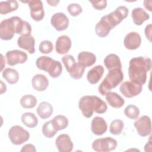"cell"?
Here are the masks:
<instances>
[{"label": "cell", "instance_id": "obj_8", "mask_svg": "<svg viewBox=\"0 0 152 152\" xmlns=\"http://www.w3.org/2000/svg\"><path fill=\"white\" fill-rule=\"evenodd\" d=\"M128 12V9L125 6H119L114 11L103 17L112 29L127 17Z\"/></svg>", "mask_w": 152, "mask_h": 152}, {"label": "cell", "instance_id": "obj_36", "mask_svg": "<svg viewBox=\"0 0 152 152\" xmlns=\"http://www.w3.org/2000/svg\"><path fill=\"white\" fill-rule=\"evenodd\" d=\"M124 114L131 119H137L140 115L139 108L134 104H129L124 109Z\"/></svg>", "mask_w": 152, "mask_h": 152}, {"label": "cell", "instance_id": "obj_3", "mask_svg": "<svg viewBox=\"0 0 152 152\" xmlns=\"http://www.w3.org/2000/svg\"><path fill=\"white\" fill-rule=\"evenodd\" d=\"M124 78V74L121 68H115L109 71L108 74L99 86L98 90L102 96L117 87Z\"/></svg>", "mask_w": 152, "mask_h": 152}, {"label": "cell", "instance_id": "obj_42", "mask_svg": "<svg viewBox=\"0 0 152 152\" xmlns=\"http://www.w3.org/2000/svg\"><path fill=\"white\" fill-rule=\"evenodd\" d=\"M151 141L150 140V141L145 145V147H144V150H145V151H151Z\"/></svg>", "mask_w": 152, "mask_h": 152}, {"label": "cell", "instance_id": "obj_19", "mask_svg": "<svg viewBox=\"0 0 152 152\" xmlns=\"http://www.w3.org/2000/svg\"><path fill=\"white\" fill-rule=\"evenodd\" d=\"M107 129V125L102 117L95 116L91 123V131L96 135H102Z\"/></svg>", "mask_w": 152, "mask_h": 152}, {"label": "cell", "instance_id": "obj_33", "mask_svg": "<svg viewBox=\"0 0 152 152\" xmlns=\"http://www.w3.org/2000/svg\"><path fill=\"white\" fill-rule=\"evenodd\" d=\"M52 122L58 131L64 129L68 125V119L64 115H59L55 116L52 119Z\"/></svg>", "mask_w": 152, "mask_h": 152}, {"label": "cell", "instance_id": "obj_4", "mask_svg": "<svg viewBox=\"0 0 152 152\" xmlns=\"http://www.w3.org/2000/svg\"><path fill=\"white\" fill-rule=\"evenodd\" d=\"M36 65L38 69L48 72L53 78L59 77L62 74V66L61 62L49 56H40L36 59Z\"/></svg>", "mask_w": 152, "mask_h": 152}, {"label": "cell", "instance_id": "obj_18", "mask_svg": "<svg viewBox=\"0 0 152 152\" xmlns=\"http://www.w3.org/2000/svg\"><path fill=\"white\" fill-rule=\"evenodd\" d=\"M72 42L69 36L62 35L58 37L55 43L56 52L61 55H64L69 52L71 48Z\"/></svg>", "mask_w": 152, "mask_h": 152}, {"label": "cell", "instance_id": "obj_6", "mask_svg": "<svg viewBox=\"0 0 152 152\" xmlns=\"http://www.w3.org/2000/svg\"><path fill=\"white\" fill-rule=\"evenodd\" d=\"M21 18L13 16L2 20L0 23V38L3 40L12 39L16 33L17 24Z\"/></svg>", "mask_w": 152, "mask_h": 152}, {"label": "cell", "instance_id": "obj_13", "mask_svg": "<svg viewBox=\"0 0 152 152\" xmlns=\"http://www.w3.org/2000/svg\"><path fill=\"white\" fill-rule=\"evenodd\" d=\"M7 63L8 65L14 66L18 64H24L27 60V55L20 50H12L8 51L5 54Z\"/></svg>", "mask_w": 152, "mask_h": 152}, {"label": "cell", "instance_id": "obj_34", "mask_svg": "<svg viewBox=\"0 0 152 152\" xmlns=\"http://www.w3.org/2000/svg\"><path fill=\"white\" fill-rule=\"evenodd\" d=\"M42 131L43 135L47 138H52L55 135L58 130L54 126L52 120L46 122L42 128Z\"/></svg>", "mask_w": 152, "mask_h": 152}, {"label": "cell", "instance_id": "obj_45", "mask_svg": "<svg viewBox=\"0 0 152 152\" xmlns=\"http://www.w3.org/2000/svg\"><path fill=\"white\" fill-rule=\"evenodd\" d=\"M1 61H2V62H1V71H2V69H3L4 67L5 66V61L4 60V56H3V55L1 54Z\"/></svg>", "mask_w": 152, "mask_h": 152}, {"label": "cell", "instance_id": "obj_25", "mask_svg": "<svg viewBox=\"0 0 152 152\" xmlns=\"http://www.w3.org/2000/svg\"><path fill=\"white\" fill-rule=\"evenodd\" d=\"M104 64L108 71L115 69L122 68V64L119 56L114 53L109 54L104 59Z\"/></svg>", "mask_w": 152, "mask_h": 152}, {"label": "cell", "instance_id": "obj_44", "mask_svg": "<svg viewBox=\"0 0 152 152\" xmlns=\"http://www.w3.org/2000/svg\"><path fill=\"white\" fill-rule=\"evenodd\" d=\"M46 2L48 4H49V5L50 6H53V7H55L58 5V4L59 2V1H55V0H53V1H46Z\"/></svg>", "mask_w": 152, "mask_h": 152}, {"label": "cell", "instance_id": "obj_7", "mask_svg": "<svg viewBox=\"0 0 152 152\" xmlns=\"http://www.w3.org/2000/svg\"><path fill=\"white\" fill-rule=\"evenodd\" d=\"M8 138L12 144L21 145L29 139L30 133L21 126L14 125L8 131Z\"/></svg>", "mask_w": 152, "mask_h": 152}, {"label": "cell", "instance_id": "obj_20", "mask_svg": "<svg viewBox=\"0 0 152 152\" xmlns=\"http://www.w3.org/2000/svg\"><path fill=\"white\" fill-rule=\"evenodd\" d=\"M31 85L34 90L38 91H43L48 88L49 81L45 75L38 74L32 77Z\"/></svg>", "mask_w": 152, "mask_h": 152}, {"label": "cell", "instance_id": "obj_29", "mask_svg": "<svg viewBox=\"0 0 152 152\" xmlns=\"http://www.w3.org/2000/svg\"><path fill=\"white\" fill-rule=\"evenodd\" d=\"M3 78L10 84L17 83L19 80V74L17 70L11 68H5L2 73Z\"/></svg>", "mask_w": 152, "mask_h": 152}, {"label": "cell", "instance_id": "obj_5", "mask_svg": "<svg viewBox=\"0 0 152 152\" xmlns=\"http://www.w3.org/2000/svg\"><path fill=\"white\" fill-rule=\"evenodd\" d=\"M66 71L69 74L70 77L74 80H79L82 78L85 67L78 62H76L74 57L71 55H64L62 59Z\"/></svg>", "mask_w": 152, "mask_h": 152}, {"label": "cell", "instance_id": "obj_17", "mask_svg": "<svg viewBox=\"0 0 152 152\" xmlns=\"http://www.w3.org/2000/svg\"><path fill=\"white\" fill-rule=\"evenodd\" d=\"M17 45L19 48L27 50L29 53L35 52V39L33 36H20L17 39Z\"/></svg>", "mask_w": 152, "mask_h": 152}, {"label": "cell", "instance_id": "obj_9", "mask_svg": "<svg viewBox=\"0 0 152 152\" xmlns=\"http://www.w3.org/2000/svg\"><path fill=\"white\" fill-rule=\"evenodd\" d=\"M117 141L112 137L98 138L95 140L92 143V148L97 152H108L116 149L117 147Z\"/></svg>", "mask_w": 152, "mask_h": 152}, {"label": "cell", "instance_id": "obj_43", "mask_svg": "<svg viewBox=\"0 0 152 152\" xmlns=\"http://www.w3.org/2000/svg\"><path fill=\"white\" fill-rule=\"evenodd\" d=\"M149 2H150V1H144V7L147 9V10H148V11H151V4H148V3H149Z\"/></svg>", "mask_w": 152, "mask_h": 152}, {"label": "cell", "instance_id": "obj_31", "mask_svg": "<svg viewBox=\"0 0 152 152\" xmlns=\"http://www.w3.org/2000/svg\"><path fill=\"white\" fill-rule=\"evenodd\" d=\"M21 106L26 109H31L37 104L36 97L31 94H26L23 96L20 101Z\"/></svg>", "mask_w": 152, "mask_h": 152}, {"label": "cell", "instance_id": "obj_39", "mask_svg": "<svg viewBox=\"0 0 152 152\" xmlns=\"http://www.w3.org/2000/svg\"><path fill=\"white\" fill-rule=\"evenodd\" d=\"M92 6L97 10H102L107 6V1H89Z\"/></svg>", "mask_w": 152, "mask_h": 152}, {"label": "cell", "instance_id": "obj_26", "mask_svg": "<svg viewBox=\"0 0 152 152\" xmlns=\"http://www.w3.org/2000/svg\"><path fill=\"white\" fill-rule=\"evenodd\" d=\"M53 109L52 104L47 102H41L36 109L37 113L43 119L49 118L53 113Z\"/></svg>", "mask_w": 152, "mask_h": 152}, {"label": "cell", "instance_id": "obj_16", "mask_svg": "<svg viewBox=\"0 0 152 152\" xmlns=\"http://www.w3.org/2000/svg\"><path fill=\"white\" fill-rule=\"evenodd\" d=\"M141 43V37L140 35L135 31L128 33L124 38V44L126 49L129 50H135L138 49Z\"/></svg>", "mask_w": 152, "mask_h": 152}, {"label": "cell", "instance_id": "obj_14", "mask_svg": "<svg viewBox=\"0 0 152 152\" xmlns=\"http://www.w3.org/2000/svg\"><path fill=\"white\" fill-rule=\"evenodd\" d=\"M51 25L58 31L66 30L69 26V19L63 12L54 14L50 19Z\"/></svg>", "mask_w": 152, "mask_h": 152}, {"label": "cell", "instance_id": "obj_35", "mask_svg": "<svg viewBox=\"0 0 152 152\" xmlns=\"http://www.w3.org/2000/svg\"><path fill=\"white\" fill-rule=\"evenodd\" d=\"M124 127V123L121 119H115L110 124L109 131L110 134L118 135L121 134Z\"/></svg>", "mask_w": 152, "mask_h": 152}, {"label": "cell", "instance_id": "obj_1", "mask_svg": "<svg viewBox=\"0 0 152 152\" xmlns=\"http://www.w3.org/2000/svg\"><path fill=\"white\" fill-rule=\"evenodd\" d=\"M151 68V60L150 58L138 56L129 61L128 75L131 81L143 85L147 80V73Z\"/></svg>", "mask_w": 152, "mask_h": 152}, {"label": "cell", "instance_id": "obj_22", "mask_svg": "<svg viewBox=\"0 0 152 152\" xmlns=\"http://www.w3.org/2000/svg\"><path fill=\"white\" fill-rule=\"evenodd\" d=\"M131 17L134 23L137 26H141L144 21L148 20L150 15L142 8L138 7L132 10Z\"/></svg>", "mask_w": 152, "mask_h": 152}, {"label": "cell", "instance_id": "obj_27", "mask_svg": "<svg viewBox=\"0 0 152 152\" xmlns=\"http://www.w3.org/2000/svg\"><path fill=\"white\" fill-rule=\"evenodd\" d=\"M112 28L105 20L103 16L95 26V31L96 34L100 37H106L110 33Z\"/></svg>", "mask_w": 152, "mask_h": 152}, {"label": "cell", "instance_id": "obj_40", "mask_svg": "<svg viewBox=\"0 0 152 152\" xmlns=\"http://www.w3.org/2000/svg\"><path fill=\"white\" fill-rule=\"evenodd\" d=\"M21 152H23V151H34L36 152V147L34 145L31 144H27L26 145H24L23 146V147L21 148Z\"/></svg>", "mask_w": 152, "mask_h": 152}, {"label": "cell", "instance_id": "obj_11", "mask_svg": "<svg viewBox=\"0 0 152 152\" xmlns=\"http://www.w3.org/2000/svg\"><path fill=\"white\" fill-rule=\"evenodd\" d=\"M134 125L138 134L142 137L148 136L151 132V119L147 115H144L136 120Z\"/></svg>", "mask_w": 152, "mask_h": 152}, {"label": "cell", "instance_id": "obj_24", "mask_svg": "<svg viewBox=\"0 0 152 152\" xmlns=\"http://www.w3.org/2000/svg\"><path fill=\"white\" fill-rule=\"evenodd\" d=\"M105 96L107 103L113 108H121L125 103L124 99L115 92L109 91Z\"/></svg>", "mask_w": 152, "mask_h": 152}, {"label": "cell", "instance_id": "obj_32", "mask_svg": "<svg viewBox=\"0 0 152 152\" xmlns=\"http://www.w3.org/2000/svg\"><path fill=\"white\" fill-rule=\"evenodd\" d=\"M31 33V27L30 24L26 21H23L21 18L20 19L17 27L16 34L21 36L30 35Z\"/></svg>", "mask_w": 152, "mask_h": 152}, {"label": "cell", "instance_id": "obj_41", "mask_svg": "<svg viewBox=\"0 0 152 152\" xmlns=\"http://www.w3.org/2000/svg\"><path fill=\"white\" fill-rule=\"evenodd\" d=\"M145 35L147 37V39L151 42V24H149L148 25H147L145 28Z\"/></svg>", "mask_w": 152, "mask_h": 152}, {"label": "cell", "instance_id": "obj_21", "mask_svg": "<svg viewBox=\"0 0 152 152\" xmlns=\"http://www.w3.org/2000/svg\"><path fill=\"white\" fill-rule=\"evenodd\" d=\"M104 73V68L102 65H96L88 71L87 74V79L91 84H97L102 78Z\"/></svg>", "mask_w": 152, "mask_h": 152}, {"label": "cell", "instance_id": "obj_10", "mask_svg": "<svg viewBox=\"0 0 152 152\" xmlns=\"http://www.w3.org/2000/svg\"><path fill=\"white\" fill-rule=\"evenodd\" d=\"M142 85L134 81H126L119 87L121 93L126 98H132L138 95L142 91Z\"/></svg>", "mask_w": 152, "mask_h": 152}, {"label": "cell", "instance_id": "obj_30", "mask_svg": "<svg viewBox=\"0 0 152 152\" xmlns=\"http://www.w3.org/2000/svg\"><path fill=\"white\" fill-rule=\"evenodd\" d=\"M21 119L24 125L30 128L36 127L38 124L37 116L31 112L24 113L21 116Z\"/></svg>", "mask_w": 152, "mask_h": 152}, {"label": "cell", "instance_id": "obj_2", "mask_svg": "<svg viewBox=\"0 0 152 152\" xmlns=\"http://www.w3.org/2000/svg\"><path fill=\"white\" fill-rule=\"evenodd\" d=\"M78 107L83 115L87 118L91 117L94 112L102 114L107 109L106 102L96 96H83L79 100Z\"/></svg>", "mask_w": 152, "mask_h": 152}, {"label": "cell", "instance_id": "obj_12", "mask_svg": "<svg viewBox=\"0 0 152 152\" xmlns=\"http://www.w3.org/2000/svg\"><path fill=\"white\" fill-rule=\"evenodd\" d=\"M21 2L27 3L30 10V15L33 20L36 21L42 20L45 16L43 3L40 0H28L21 1Z\"/></svg>", "mask_w": 152, "mask_h": 152}, {"label": "cell", "instance_id": "obj_23", "mask_svg": "<svg viewBox=\"0 0 152 152\" xmlns=\"http://www.w3.org/2000/svg\"><path fill=\"white\" fill-rule=\"evenodd\" d=\"M78 62L84 67H89L95 64L96 61V55L90 52L83 51L78 55Z\"/></svg>", "mask_w": 152, "mask_h": 152}, {"label": "cell", "instance_id": "obj_28", "mask_svg": "<svg viewBox=\"0 0 152 152\" xmlns=\"http://www.w3.org/2000/svg\"><path fill=\"white\" fill-rule=\"evenodd\" d=\"M18 3L15 0H8L0 2V14L5 15L17 10Z\"/></svg>", "mask_w": 152, "mask_h": 152}, {"label": "cell", "instance_id": "obj_15", "mask_svg": "<svg viewBox=\"0 0 152 152\" xmlns=\"http://www.w3.org/2000/svg\"><path fill=\"white\" fill-rule=\"evenodd\" d=\"M56 148L59 152H70L72 151L74 144L68 134H60L55 140Z\"/></svg>", "mask_w": 152, "mask_h": 152}, {"label": "cell", "instance_id": "obj_38", "mask_svg": "<svg viewBox=\"0 0 152 152\" xmlns=\"http://www.w3.org/2000/svg\"><path fill=\"white\" fill-rule=\"evenodd\" d=\"M67 10L69 14L73 17L78 16L83 11L82 7L78 4L76 3H72L68 5L67 7Z\"/></svg>", "mask_w": 152, "mask_h": 152}, {"label": "cell", "instance_id": "obj_37", "mask_svg": "<svg viewBox=\"0 0 152 152\" xmlns=\"http://www.w3.org/2000/svg\"><path fill=\"white\" fill-rule=\"evenodd\" d=\"M53 49L52 43L48 40L42 41L39 46V51L44 54L50 53Z\"/></svg>", "mask_w": 152, "mask_h": 152}]
</instances>
